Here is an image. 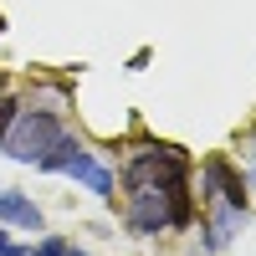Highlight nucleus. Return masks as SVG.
I'll use <instances>...</instances> for the list:
<instances>
[{"instance_id": "f257e3e1", "label": "nucleus", "mask_w": 256, "mask_h": 256, "mask_svg": "<svg viewBox=\"0 0 256 256\" xmlns=\"http://www.w3.org/2000/svg\"><path fill=\"white\" fill-rule=\"evenodd\" d=\"M123 230L134 241H159L164 230L195 226V184H190V154L180 144L144 138L123 164Z\"/></svg>"}, {"instance_id": "f03ea898", "label": "nucleus", "mask_w": 256, "mask_h": 256, "mask_svg": "<svg viewBox=\"0 0 256 256\" xmlns=\"http://www.w3.org/2000/svg\"><path fill=\"white\" fill-rule=\"evenodd\" d=\"M62 113H46V108H26L20 102V113H16V123H10V134H6V144H0V154L6 159H16V164H31L36 169V159L46 154V148L62 138Z\"/></svg>"}, {"instance_id": "7ed1b4c3", "label": "nucleus", "mask_w": 256, "mask_h": 256, "mask_svg": "<svg viewBox=\"0 0 256 256\" xmlns=\"http://www.w3.org/2000/svg\"><path fill=\"white\" fill-rule=\"evenodd\" d=\"M200 200H205V205H210V200H226V205H236V210L251 216V184H246V174H241L226 154H210V159L200 164Z\"/></svg>"}, {"instance_id": "20e7f679", "label": "nucleus", "mask_w": 256, "mask_h": 256, "mask_svg": "<svg viewBox=\"0 0 256 256\" xmlns=\"http://www.w3.org/2000/svg\"><path fill=\"white\" fill-rule=\"evenodd\" d=\"M62 174H67V180H77L82 190H92V195H98V200H113V184H118V180H113V169H108V164H102V159L92 154V148H88V144H82V148H77V154L67 159V169H62Z\"/></svg>"}, {"instance_id": "39448f33", "label": "nucleus", "mask_w": 256, "mask_h": 256, "mask_svg": "<svg viewBox=\"0 0 256 256\" xmlns=\"http://www.w3.org/2000/svg\"><path fill=\"white\" fill-rule=\"evenodd\" d=\"M246 220V210L226 205V200H210L205 205V220H200V246L205 251H226L230 241H236V226Z\"/></svg>"}, {"instance_id": "423d86ee", "label": "nucleus", "mask_w": 256, "mask_h": 256, "mask_svg": "<svg viewBox=\"0 0 256 256\" xmlns=\"http://www.w3.org/2000/svg\"><path fill=\"white\" fill-rule=\"evenodd\" d=\"M0 226H16V230H46V216H41V205L26 200L20 190H0Z\"/></svg>"}, {"instance_id": "0eeeda50", "label": "nucleus", "mask_w": 256, "mask_h": 256, "mask_svg": "<svg viewBox=\"0 0 256 256\" xmlns=\"http://www.w3.org/2000/svg\"><path fill=\"white\" fill-rule=\"evenodd\" d=\"M77 148H82V138L72 134V128H62V138H56L46 154L36 159V174H62V169H67V159L77 154Z\"/></svg>"}, {"instance_id": "6e6552de", "label": "nucleus", "mask_w": 256, "mask_h": 256, "mask_svg": "<svg viewBox=\"0 0 256 256\" xmlns=\"http://www.w3.org/2000/svg\"><path fill=\"white\" fill-rule=\"evenodd\" d=\"M26 108H46V113H62V108H67V88L36 82V88H31V98H26Z\"/></svg>"}, {"instance_id": "1a4fd4ad", "label": "nucleus", "mask_w": 256, "mask_h": 256, "mask_svg": "<svg viewBox=\"0 0 256 256\" xmlns=\"http://www.w3.org/2000/svg\"><path fill=\"white\" fill-rule=\"evenodd\" d=\"M16 113H20V98H10V92H0V144H6V134H10V123H16Z\"/></svg>"}, {"instance_id": "9d476101", "label": "nucleus", "mask_w": 256, "mask_h": 256, "mask_svg": "<svg viewBox=\"0 0 256 256\" xmlns=\"http://www.w3.org/2000/svg\"><path fill=\"white\" fill-rule=\"evenodd\" d=\"M67 236H46V241H36V256H67Z\"/></svg>"}, {"instance_id": "9b49d317", "label": "nucleus", "mask_w": 256, "mask_h": 256, "mask_svg": "<svg viewBox=\"0 0 256 256\" xmlns=\"http://www.w3.org/2000/svg\"><path fill=\"white\" fill-rule=\"evenodd\" d=\"M0 256H36V246H16V241H10V246L0 251Z\"/></svg>"}, {"instance_id": "f8f14e48", "label": "nucleus", "mask_w": 256, "mask_h": 256, "mask_svg": "<svg viewBox=\"0 0 256 256\" xmlns=\"http://www.w3.org/2000/svg\"><path fill=\"white\" fill-rule=\"evenodd\" d=\"M251 190H256V138H251V180H246Z\"/></svg>"}, {"instance_id": "ddd939ff", "label": "nucleus", "mask_w": 256, "mask_h": 256, "mask_svg": "<svg viewBox=\"0 0 256 256\" xmlns=\"http://www.w3.org/2000/svg\"><path fill=\"white\" fill-rule=\"evenodd\" d=\"M6 246H10V230H6V226H0V251H6Z\"/></svg>"}, {"instance_id": "4468645a", "label": "nucleus", "mask_w": 256, "mask_h": 256, "mask_svg": "<svg viewBox=\"0 0 256 256\" xmlns=\"http://www.w3.org/2000/svg\"><path fill=\"white\" fill-rule=\"evenodd\" d=\"M67 256H88V251H82V246H77V241H72V246H67Z\"/></svg>"}]
</instances>
